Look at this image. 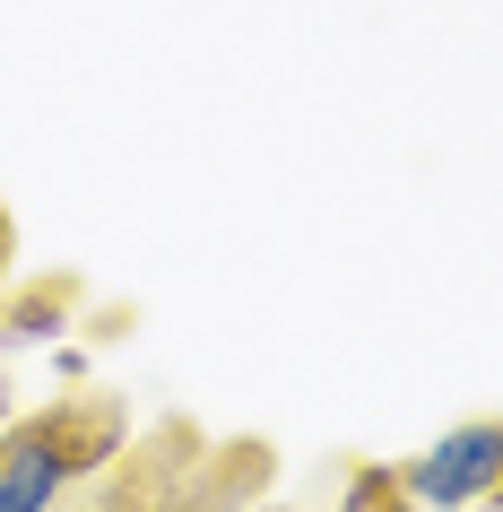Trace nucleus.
Here are the masks:
<instances>
[{"label": "nucleus", "mask_w": 503, "mask_h": 512, "mask_svg": "<svg viewBox=\"0 0 503 512\" xmlns=\"http://www.w3.org/2000/svg\"><path fill=\"white\" fill-rule=\"evenodd\" d=\"M122 443H131V408L105 400V391H79V400L18 417L0 434V512H53L61 495L105 478Z\"/></svg>", "instance_id": "obj_1"}, {"label": "nucleus", "mask_w": 503, "mask_h": 512, "mask_svg": "<svg viewBox=\"0 0 503 512\" xmlns=\"http://www.w3.org/2000/svg\"><path fill=\"white\" fill-rule=\"evenodd\" d=\"M9 261H18V226H9V209H0V278H9Z\"/></svg>", "instance_id": "obj_7"}, {"label": "nucleus", "mask_w": 503, "mask_h": 512, "mask_svg": "<svg viewBox=\"0 0 503 512\" xmlns=\"http://www.w3.org/2000/svg\"><path fill=\"white\" fill-rule=\"evenodd\" d=\"M53 512H87V504H70V495H61V504H53Z\"/></svg>", "instance_id": "obj_9"}, {"label": "nucleus", "mask_w": 503, "mask_h": 512, "mask_svg": "<svg viewBox=\"0 0 503 512\" xmlns=\"http://www.w3.org/2000/svg\"><path fill=\"white\" fill-rule=\"evenodd\" d=\"M408 495L417 512H460V504H486L503 486V417H460L443 443H425L408 469Z\"/></svg>", "instance_id": "obj_2"}, {"label": "nucleus", "mask_w": 503, "mask_h": 512, "mask_svg": "<svg viewBox=\"0 0 503 512\" xmlns=\"http://www.w3.org/2000/svg\"><path fill=\"white\" fill-rule=\"evenodd\" d=\"M79 313V278H27L18 296H0V339H53Z\"/></svg>", "instance_id": "obj_5"}, {"label": "nucleus", "mask_w": 503, "mask_h": 512, "mask_svg": "<svg viewBox=\"0 0 503 512\" xmlns=\"http://www.w3.org/2000/svg\"><path fill=\"white\" fill-rule=\"evenodd\" d=\"M339 512H417V495H408V478H399L391 460H347Z\"/></svg>", "instance_id": "obj_6"}, {"label": "nucleus", "mask_w": 503, "mask_h": 512, "mask_svg": "<svg viewBox=\"0 0 503 512\" xmlns=\"http://www.w3.org/2000/svg\"><path fill=\"white\" fill-rule=\"evenodd\" d=\"M191 460H200V434H191L183 417H165V426L148 434L139 452H131V443L113 452V469H105V495H96L87 512H165Z\"/></svg>", "instance_id": "obj_3"}, {"label": "nucleus", "mask_w": 503, "mask_h": 512, "mask_svg": "<svg viewBox=\"0 0 503 512\" xmlns=\"http://www.w3.org/2000/svg\"><path fill=\"white\" fill-rule=\"evenodd\" d=\"M486 512H503V486H495V495H486Z\"/></svg>", "instance_id": "obj_8"}, {"label": "nucleus", "mask_w": 503, "mask_h": 512, "mask_svg": "<svg viewBox=\"0 0 503 512\" xmlns=\"http://www.w3.org/2000/svg\"><path fill=\"white\" fill-rule=\"evenodd\" d=\"M269 486V443L235 434V443H200V460L183 469L165 512H252V495Z\"/></svg>", "instance_id": "obj_4"}]
</instances>
